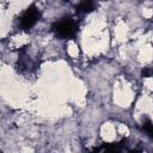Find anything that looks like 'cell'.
Segmentation results:
<instances>
[{"instance_id":"cell-1","label":"cell","mask_w":153,"mask_h":153,"mask_svg":"<svg viewBox=\"0 0 153 153\" xmlns=\"http://www.w3.org/2000/svg\"><path fill=\"white\" fill-rule=\"evenodd\" d=\"M78 27H79L78 22L71 17L61 18L60 20L55 22L51 26L55 35L60 38H63V39L74 37L75 33L78 32Z\"/></svg>"},{"instance_id":"cell-2","label":"cell","mask_w":153,"mask_h":153,"mask_svg":"<svg viewBox=\"0 0 153 153\" xmlns=\"http://www.w3.org/2000/svg\"><path fill=\"white\" fill-rule=\"evenodd\" d=\"M41 18V12L36 6H30L20 17L19 25L23 30H30L31 27L35 26V24Z\"/></svg>"},{"instance_id":"cell-3","label":"cell","mask_w":153,"mask_h":153,"mask_svg":"<svg viewBox=\"0 0 153 153\" xmlns=\"http://www.w3.org/2000/svg\"><path fill=\"white\" fill-rule=\"evenodd\" d=\"M97 0H80L79 5L76 6L78 13H91L97 7Z\"/></svg>"},{"instance_id":"cell-4","label":"cell","mask_w":153,"mask_h":153,"mask_svg":"<svg viewBox=\"0 0 153 153\" xmlns=\"http://www.w3.org/2000/svg\"><path fill=\"white\" fill-rule=\"evenodd\" d=\"M143 130L147 131V134L149 136H153V124H152V121L149 118H147L143 122Z\"/></svg>"},{"instance_id":"cell-5","label":"cell","mask_w":153,"mask_h":153,"mask_svg":"<svg viewBox=\"0 0 153 153\" xmlns=\"http://www.w3.org/2000/svg\"><path fill=\"white\" fill-rule=\"evenodd\" d=\"M142 75H143V76H149V75H151V71H149L148 68L143 69V71H142Z\"/></svg>"}]
</instances>
